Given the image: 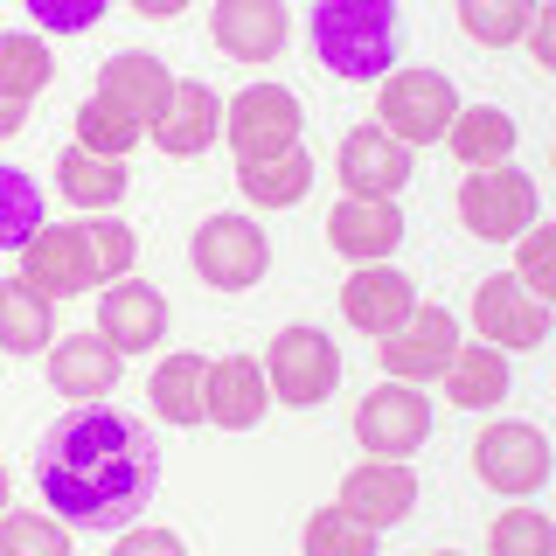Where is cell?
I'll use <instances>...</instances> for the list:
<instances>
[{
    "label": "cell",
    "instance_id": "cell-21",
    "mask_svg": "<svg viewBox=\"0 0 556 556\" xmlns=\"http://www.w3.org/2000/svg\"><path fill=\"white\" fill-rule=\"evenodd\" d=\"M417 306V286L396 265H362L355 278L341 286V313L362 327V334H390L396 320Z\"/></svg>",
    "mask_w": 556,
    "mask_h": 556
},
{
    "label": "cell",
    "instance_id": "cell-9",
    "mask_svg": "<svg viewBox=\"0 0 556 556\" xmlns=\"http://www.w3.org/2000/svg\"><path fill=\"white\" fill-rule=\"evenodd\" d=\"M473 473L494 486V494L529 501V494H543V480H549V439L535 425H486L473 439Z\"/></svg>",
    "mask_w": 556,
    "mask_h": 556
},
{
    "label": "cell",
    "instance_id": "cell-3",
    "mask_svg": "<svg viewBox=\"0 0 556 556\" xmlns=\"http://www.w3.org/2000/svg\"><path fill=\"white\" fill-rule=\"evenodd\" d=\"M459 223L480 243H508V237L529 230V223H543V195H535V181L521 167H508V161L473 167L466 188H459Z\"/></svg>",
    "mask_w": 556,
    "mask_h": 556
},
{
    "label": "cell",
    "instance_id": "cell-5",
    "mask_svg": "<svg viewBox=\"0 0 556 556\" xmlns=\"http://www.w3.org/2000/svg\"><path fill=\"white\" fill-rule=\"evenodd\" d=\"M334 382H341V355H334V341H327L320 327H286V334H271L265 390L278 396V404L313 410V404L334 396Z\"/></svg>",
    "mask_w": 556,
    "mask_h": 556
},
{
    "label": "cell",
    "instance_id": "cell-19",
    "mask_svg": "<svg viewBox=\"0 0 556 556\" xmlns=\"http://www.w3.org/2000/svg\"><path fill=\"white\" fill-rule=\"evenodd\" d=\"M167 91H174L167 63L147 56V49H126V56H112V63L98 70V98L118 104V112L139 118V126H153V118L167 112Z\"/></svg>",
    "mask_w": 556,
    "mask_h": 556
},
{
    "label": "cell",
    "instance_id": "cell-17",
    "mask_svg": "<svg viewBox=\"0 0 556 556\" xmlns=\"http://www.w3.org/2000/svg\"><path fill=\"white\" fill-rule=\"evenodd\" d=\"M327 243H334L341 257H355V265H382V257L404 243V208L396 202H334V216H327Z\"/></svg>",
    "mask_w": 556,
    "mask_h": 556
},
{
    "label": "cell",
    "instance_id": "cell-8",
    "mask_svg": "<svg viewBox=\"0 0 556 556\" xmlns=\"http://www.w3.org/2000/svg\"><path fill=\"white\" fill-rule=\"evenodd\" d=\"M425 439H431V404H425V390H410V382H382V390L362 396V410H355V445L369 452V459H410Z\"/></svg>",
    "mask_w": 556,
    "mask_h": 556
},
{
    "label": "cell",
    "instance_id": "cell-34",
    "mask_svg": "<svg viewBox=\"0 0 556 556\" xmlns=\"http://www.w3.org/2000/svg\"><path fill=\"white\" fill-rule=\"evenodd\" d=\"M515 243H521V251H515V271H508V278L529 292V300L549 306V300H556V230H549V223H529Z\"/></svg>",
    "mask_w": 556,
    "mask_h": 556
},
{
    "label": "cell",
    "instance_id": "cell-2",
    "mask_svg": "<svg viewBox=\"0 0 556 556\" xmlns=\"http://www.w3.org/2000/svg\"><path fill=\"white\" fill-rule=\"evenodd\" d=\"M404 49V8L396 0H313V56L341 84L390 77Z\"/></svg>",
    "mask_w": 556,
    "mask_h": 556
},
{
    "label": "cell",
    "instance_id": "cell-40",
    "mask_svg": "<svg viewBox=\"0 0 556 556\" xmlns=\"http://www.w3.org/2000/svg\"><path fill=\"white\" fill-rule=\"evenodd\" d=\"M521 42H529V56L543 63V70L556 63V8H549V0H543V8L529 14V28H521Z\"/></svg>",
    "mask_w": 556,
    "mask_h": 556
},
{
    "label": "cell",
    "instance_id": "cell-43",
    "mask_svg": "<svg viewBox=\"0 0 556 556\" xmlns=\"http://www.w3.org/2000/svg\"><path fill=\"white\" fill-rule=\"evenodd\" d=\"M0 515H8V473H0Z\"/></svg>",
    "mask_w": 556,
    "mask_h": 556
},
{
    "label": "cell",
    "instance_id": "cell-33",
    "mask_svg": "<svg viewBox=\"0 0 556 556\" xmlns=\"http://www.w3.org/2000/svg\"><path fill=\"white\" fill-rule=\"evenodd\" d=\"M42 230V188L22 167H0V251H22Z\"/></svg>",
    "mask_w": 556,
    "mask_h": 556
},
{
    "label": "cell",
    "instance_id": "cell-26",
    "mask_svg": "<svg viewBox=\"0 0 556 556\" xmlns=\"http://www.w3.org/2000/svg\"><path fill=\"white\" fill-rule=\"evenodd\" d=\"M237 181L257 208H292V202H306V188H313V153L286 147V153H271V161H237Z\"/></svg>",
    "mask_w": 556,
    "mask_h": 556
},
{
    "label": "cell",
    "instance_id": "cell-10",
    "mask_svg": "<svg viewBox=\"0 0 556 556\" xmlns=\"http://www.w3.org/2000/svg\"><path fill=\"white\" fill-rule=\"evenodd\" d=\"M22 286H35L42 300H70V292L98 286V257H91L84 223H42L22 243Z\"/></svg>",
    "mask_w": 556,
    "mask_h": 556
},
{
    "label": "cell",
    "instance_id": "cell-36",
    "mask_svg": "<svg viewBox=\"0 0 556 556\" xmlns=\"http://www.w3.org/2000/svg\"><path fill=\"white\" fill-rule=\"evenodd\" d=\"M0 556H77L56 515H0Z\"/></svg>",
    "mask_w": 556,
    "mask_h": 556
},
{
    "label": "cell",
    "instance_id": "cell-20",
    "mask_svg": "<svg viewBox=\"0 0 556 556\" xmlns=\"http://www.w3.org/2000/svg\"><path fill=\"white\" fill-rule=\"evenodd\" d=\"M265 410H271L265 362H251V355H223V362H208V425H223V431H251Z\"/></svg>",
    "mask_w": 556,
    "mask_h": 556
},
{
    "label": "cell",
    "instance_id": "cell-12",
    "mask_svg": "<svg viewBox=\"0 0 556 556\" xmlns=\"http://www.w3.org/2000/svg\"><path fill=\"white\" fill-rule=\"evenodd\" d=\"M341 515H355L362 529H396L417 508V473L404 459H362L355 473H341Z\"/></svg>",
    "mask_w": 556,
    "mask_h": 556
},
{
    "label": "cell",
    "instance_id": "cell-23",
    "mask_svg": "<svg viewBox=\"0 0 556 556\" xmlns=\"http://www.w3.org/2000/svg\"><path fill=\"white\" fill-rule=\"evenodd\" d=\"M445 147L459 167H494L515 153V118L501 112V104H459L445 126Z\"/></svg>",
    "mask_w": 556,
    "mask_h": 556
},
{
    "label": "cell",
    "instance_id": "cell-18",
    "mask_svg": "<svg viewBox=\"0 0 556 556\" xmlns=\"http://www.w3.org/2000/svg\"><path fill=\"white\" fill-rule=\"evenodd\" d=\"M216 132H223V98L208 84H174L167 112L153 118V147L174 153V161H195V153H208Z\"/></svg>",
    "mask_w": 556,
    "mask_h": 556
},
{
    "label": "cell",
    "instance_id": "cell-38",
    "mask_svg": "<svg viewBox=\"0 0 556 556\" xmlns=\"http://www.w3.org/2000/svg\"><path fill=\"white\" fill-rule=\"evenodd\" d=\"M104 8H112V0H28L35 28H49V35H84Z\"/></svg>",
    "mask_w": 556,
    "mask_h": 556
},
{
    "label": "cell",
    "instance_id": "cell-44",
    "mask_svg": "<svg viewBox=\"0 0 556 556\" xmlns=\"http://www.w3.org/2000/svg\"><path fill=\"white\" fill-rule=\"evenodd\" d=\"M439 556H452V549H439Z\"/></svg>",
    "mask_w": 556,
    "mask_h": 556
},
{
    "label": "cell",
    "instance_id": "cell-24",
    "mask_svg": "<svg viewBox=\"0 0 556 556\" xmlns=\"http://www.w3.org/2000/svg\"><path fill=\"white\" fill-rule=\"evenodd\" d=\"M445 396L459 410H494L501 396H508V355L501 348H452V362H445Z\"/></svg>",
    "mask_w": 556,
    "mask_h": 556
},
{
    "label": "cell",
    "instance_id": "cell-13",
    "mask_svg": "<svg viewBox=\"0 0 556 556\" xmlns=\"http://www.w3.org/2000/svg\"><path fill=\"white\" fill-rule=\"evenodd\" d=\"M334 174H341V188L355 202H396V188L410 181V147H396L382 126H355L341 139Z\"/></svg>",
    "mask_w": 556,
    "mask_h": 556
},
{
    "label": "cell",
    "instance_id": "cell-29",
    "mask_svg": "<svg viewBox=\"0 0 556 556\" xmlns=\"http://www.w3.org/2000/svg\"><path fill=\"white\" fill-rule=\"evenodd\" d=\"M0 348L8 355H42L49 348V300L22 278H8L0 286Z\"/></svg>",
    "mask_w": 556,
    "mask_h": 556
},
{
    "label": "cell",
    "instance_id": "cell-39",
    "mask_svg": "<svg viewBox=\"0 0 556 556\" xmlns=\"http://www.w3.org/2000/svg\"><path fill=\"white\" fill-rule=\"evenodd\" d=\"M112 556H188V549H181L174 529H139V521H132V529H118Z\"/></svg>",
    "mask_w": 556,
    "mask_h": 556
},
{
    "label": "cell",
    "instance_id": "cell-30",
    "mask_svg": "<svg viewBox=\"0 0 556 556\" xmlns=\"http://www.w3.org/2000/svg\"><path fill=\"white\" fill-rule=\"evenodd\" d=\"M535 8H543V0H459V28L473 35L480 49H508V42H521V28H529Z\"/></svg>",
    "mask_w": 556,
    "mask_h": 556
},
{
    "label": "cell",
    "instance_id": "cell-28",
    "mask_svg": "<svg viewBox=\"0 0 556 556\" xmlns=\"http://www.w3.org/2000/svg\"><path fill=\"white\" fill-rule=\"evenodd\" d=\"M49 77H56V56H49L42 35H0V98L28 104L49 91Z\"/></svg>",
    "mask_w": 556,
    "mask_h": 556
},
{
    "label": "cell",
    "instance_id": "cell-32",
    "mask_svg": "<svg viewBox=\"0 0 556 556\" xmlns=\"http://www.w3.org/2000/svg\"><path fill=\"white\" fill-rule=\"evenodd\" d=\"M486 556H556V521L543 508H501L486 529Z\"/></svg>",
    "mask_w": 556,
    "mask_h": 556
},
{
    "label": "cell",
    "instance_id": "cell-41",
    "mask_svg": "<svg viewBox=\"0 0 556 556\" xmlns=\"http://www.w3.org/2000/svg\"><path fill=\"white\" fill-rule=\"evenodd\" d=\"M132 8H139V14H147V22H174V14H181V8H188V0H132Z\"/></svg>",
    "mask_w": 556,
    "mask_h": 556
},
{
    "label": "cell",
    "instance_id": "cell-42",
    "mask_svg": "<svg viewBox=\"0 0 556 556\" xmlns=\"http://www.w3.org/2000/svg\"><path fill=\"white\" fill-rule=\"evenodd\" d=\"M22 118H28L22 104H8V98H0V139H14V132H22Z\"/></svg>",
    "mask_w": 556,
    "mask_h": 556
},
{
    "label": "cell",
    "instance_id": "cell-7",
    "mask_svg": "<svg viewBox=\"0 0 556 556\" xmlns=\"http://www.w3.org/2000/svg\"><path fill=\"white\" fill-rule=\"evenodd\" d=\"M223 132H230L237 161H271V153L300 147V98L286 84H251L223 104Z\"/></svg>",
    "mask_w": 556,
    "mask_h": 556
},
{
    "label": "cell",
    "instance_id": "cell-4",
    "mask_svg": "<svg viewBox=\"0 0 556 556\" xmlns=\"http://www.w3.org/2000/svg\"><path fill=\"white\" fill-rule=\"evenodd\" d=\"M376 112H382L376 126L390 132L396 147H431V139H445L452 112H459V91H452L445 70H390Z\"/></svg>",
    "mask_w": 556,
    "mask_h": 556
},
{
    "label": "cell",
    "instance_id": "cell-11",
    "mask_svg": "<svg viewBox=\"0 0 556 556\" xmlns=\"http://www.w3.org/2000/svg\"><path fill=\"white\" fill-rule=\"evenodd\" d=\"M452 348H459V320L445 306H410L382 334V369H390V382H431V376H445Z\"/></svg>",
    "mask_w": 556,
    "mask_h": 556
},
{
    "label": "cell",
    "instance_id": "cell-16",
    "mask_svg": "<svg viewBox=\"0 0 556 556\" xmlns=\"http://www.w3.org/2000/svg\"><path fill=\"white\" fill-rule=\"evenodd\" d=\"M98 334L112 341L118 355H147V348L167 334V300L147 278H112V292L98 300Z\"/></svg>",
    "mask_w": 556,
    "mask_h": 556
},
{
    "label": "cell",
    "instance_id": "cell-37",
    "mask_svg": "<svg viewBox=\"0 0 556 556\" xmlns=\"http://www.w3.org/2000/svg\"><path fill=\"white\" fill-rule=\"evenodd\" d=\"M84 237H91V257H98V278H126L132 271V230L126 223H84Z\"/></svg>",
    "mask_w": 556,
    "mask_h": 556
},
{
    "label": "cell",
    "instance_id": "cell-22",
    "mask_svg": "<svg viewBox=\"0 0 556 556\" xmlns=\"http://www.w3.org/2000/svg\"><path fill=\"white\" fill-rule=\"evenodd\" d=\"M118 362L126 355H118L104 334H70V341H56V355H49V390L91 404V396L118 390Z\"/></svg>",
    "mask_w": 556,
    "mask_h": 556
},
{
    "label": "cell",
    "instance_id": "cell-1",
    "mask_svg": "<svg viewBox=\"0 0 556 556\" xmlns=\"http://www.w3.org/2000/svg\"><path fill=\"white\" fill-rule=\"evenodd\" d=\"M35 480L42 501L56 508L70 529H132L147 515L153 486H161V452H153L147 425L126 410H77L35 452Z\"/></svg>",
    "mask_w": 556,
    "mask_h": 556
},
{
    "label": "cell",
    "instance_id": "cell-35",
    "mask_svg": "<svg viewBox=\"0 0 556 556\" xmlns=\"http://www.w3.org/2000/svg\"><path fill=\"white\" fill-rule=\"evenodd\" d=\"M300 543H306V556H376V529H362L341 508H320V515H306Z\"/></svg>",
    "mask_w": 556,
    "mask_h": 556
},
{
    "label": "cell",
    "instance_id": "cell-6",
    "mask_svg": "<svg viewBox=\"0 0 556 556\" xmlns=\"http://www.w3.org/2000/svg\"><path fill=\"white\" fill-rule=\"evenodd\" d=\"M188 265H195V278H208L216 292H243V286L265 278L271 243H265V230H257L251 216H230V208H223V216H208L202 230H195Z\"/></svg>",
    "mask_w": 556,
    "mask_h": 556
},
{
    "label": "cell",
    "instance_id": "cell-25",
    "mask_svg": "<svg viewBox=\"0 0 556 556\" xmlns=\"http://www.w3.org/2000/svg\"><path fill=\"white\" fill-rule=\"evenodd\" d=\"M153 410L167 417V425H208V362L202 355H167L161 369H153Z\"/></svg>",
    "mask_w": 556,
    "mask_h": 556
},
{
    "label": "cell",
    "instance_id": "cell-14",
    "mask_svg": "<svg viewBox=\"0 0 556 556\" xmlns=\"http://www.w3.org/2000/svg\"><path fill=\"white\" fill-rule=\"evenodd\" d=\"M473 327L486 334V348L515 355V348H535V341L549 334V306L529 300L515 278H480V292H473Z\"/></svg>",
    "mask_w": 556,
    "mask_h": 556
},
{
    "label": "cell",
    "instance_id": "cell-27",
    "mask_svg": "<svg viewBox=\"0 0 556 556\" xmlns=\"http://www.w3.org/2000/svg\"><path fill=\"white\" fill-rule=\"evenodd\" d=\"M56 188H63V202H77V208H118V195H126V167L104 161V153L70 147L56 161Z\"/></svg>",
    "mask_w": 556,
    "mask_h": 556
},
{
    "label": "cell",
    "instance_id": "cell-15",
    "mask_svg": "<svg viewBox=\"0 0 556 556\" xmlns=\"http://www.w3.org/2000/svg\"><path fill=\"white\" fill-rule=\"evenodd\" d=\"M286 0H216V14H208L216 49L237 63H271L286 49Z\"/></svg>",
    "mask_w": 556,
    "mask_h": 556
},
{
    "label": "cell",
    "instance_id": "cell-31",
    "mask_svg": "<svg viewBox=\"0 0 556 556\" xmlns=\"http://www.w3.org/2000/svg\"><path fill=\"white\" fill-rule=\"evenodd\" d=\"M139 118H126L118 104H104V98H91V104H77V147L84 153H104V161H126V153L139 147Z\"/></svg>",
    "mask_w": 556,
    "mask_h": 556
}]
</instances>
